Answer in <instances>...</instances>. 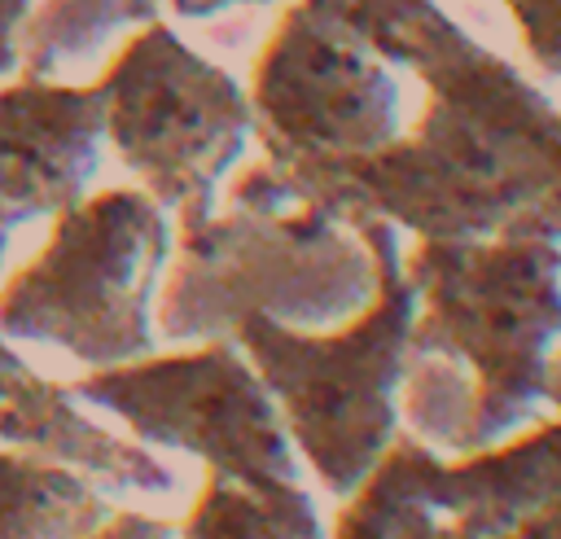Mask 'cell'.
I'll return each mask as SVG.
<instances>
[{
  "label": "cell",
  "mask_w": 561,
  "mask_h": 539,
  "mask_svg": "<svg viewBox=\"0 0 561 539\" xmlns=\"http://www.w3.org/2000/svg\"><path fill=\"white\" fill-rule=\"evenodd\" d=\"M425 110L390 145L280 167L298 197L377 215L421 241H473L530 215L561 175V110L486 44L425 79Z\"/></svg>",
  "instance_id": "6da1fadb"
},
{
  "label": "cell",
  "mask_w": 561,
  "mask_h": 539,
  "mask_svg": "<svg viewBox=\"0 0 561 539\" xmlns=\"http://www.w3.org/2000/svg\"><path fill=\"white\" fill-rule=\"evenodd\" d=\"M416 320L403 368L408 421L438 447H478L552 394L561 241L495 232L421 241L408 259Z\"/></svg>",
  "instance_id": "7a4b0ae2"
},
{
  "label": "cell",
  "mask_w": 561,
  "mask_h": 539,
  "mask_svg": "<svg viewBox=\"0 0 561 539\" xmlns=\"http://www.w3.org/2000/svg\"><path fill=\"white\" fill-rule=\"evenodd\" d=\"M224 202L175 219L180 254L153 298L162 337H232L250 311L289 329H337L373 302L377 254L359 223L298 197L272 158L241 167Z\"/></svg>",
  "instance_id": "3957f363"
},
{
  "label": "cell",
  "mask_w": 561,
  "mask_h": 539,
  "mask_svg": "<svg viewBox=\"0 0 561 539\" xmlns=\"http://www.w3.org/2000/svg\"><path fill=\"white\" fill-rule=\"evenodd\" d=\"M351 223H359L377 254V294L359 316L337 329H289L250 311L232 329L329 495H351L390 451L416 320V285L403 267L399 228L377 215Z\"/></svg>",
  "instance_id": "277c9868"
},
{
  "label": "cell",
  "mask_w": 561,
  "mask_h": 539,
  "mask_svg": "<svg viewBox=\"0 0 561 539\" xmlns=\"http://www.w3.org/2000/svg\"><path fill=\"white\" fill-rule=\"evenodd\" d=\"M171 254L167 206L149 188H101L53 215L44 250L0 289V333L44 342L88 368L158 351L153 298Z\"/></svg>",
  "instance_id": "5b68a950"
},
{
  "label": "cell",
  "mask_w": 561,
  "mask_h": 539,
  "mask_svg": "<svg viewBox=\"0 0 561 539\" xmlns=\"http://www.w3.org/2000/svg\"><path fill=\"white\" fill-rule=\"evenodd\" d=\"M105 140L175 219L215 210L219 180L254 136L250 92L167 22H145L96 74Z\"/></svg>",
  "instance_id": "8992f818"
},
{
  "label": "cell",
  "mask_w": 561,
  "mask_h": 539,
  "mask_svg": "<svg viewBox=\"0 0 561 539\" xmlns=\"http://www.w3.org/2000/svg\"><path fill=\"white\" fill-rule=\"evenodd\" d=\"M70 394L127 421L140 443L206 460L210 473L298 478L285 416L237 337L92 368Z\"/></svg>",
  "instance_id": "52a82bcc"
},
{
  "label": "cell",
  "mask_w": 561,
  "mask_h": 539,
  "mask_svg": "<svg viewBox=\"0 0 561 539\" xmlns=\"http://www.w3.org/2000/svg\"><path fill=\"white\" fill-rule=\"evenodd\" d=\"M250 110L263 158L333 162L390 145L403 131V92L386 57L311 0L285 4L250 70Z\"/></svg>",
  "instance_id": "ba28073f"
},
{
  "label": "cell",
  "mask_w": 561,
  "mask_h": 539,
  "mask_svg": "<svg viewBox=\"0 0 561 539\" xmlns=\"http://www.w3.org/2000/svg\"><path fill=\"white\" fill-rule=\"evenodd\" d=\"M105 145L101 83L31 79L0 88V223L18 228L75 206Z\"/></svg>",
  "instance_id": "9c48e42d"
},
{
  "label": "cell",
  "mask_w": 561,
  "mask_h": 539,
  "mask_svg": "<svg viewBox=\"0 0 561 539\" xmlns=\"http://www.w3.org/2000/svg\"><path fill=\"white\" fill-rule=\"evenodd\" d=\"M0 443L39 451L75 473H83L101 495H175L180 473L167 469L140 443H127L83 416L70 386H57L39 372L0 408Z\"/></svg>",
  "instance_id": "30bf717a"
},
{
  "label": "cell",
  "mask_w": 561,
  "mask_h": 539,
  "mask_svg": "<svg viewBox=\"0 0 561 539\" xmlns=\"http://www.w3.org/2000/svg\"><path fill=\"white\" fill-rule=\"evenodd\" d=\"M110 513L83 473L26 447L0 451V539H88Z\"/></svg>",
  "instance_id": "8fae6325"
},
{
  "label": "cell",
  "mask_w": 561,
  "mask_h": 539,
  "mask_svg": "<svg viewBox=\"0 0 561 539\" xmlns=\"http://www.w3.org/2000/svg\"><path fill=\"white\" fill-rule=\"evenodd\" d=\"M180 539H324V521L298 478L210 473Z\"/></svg>",
  "instance_id": "7c38bea8"
},
{
  "label": "cell",
  "mask_w": 561,
  "mask_h": 539,
  "mask_svg": "<svg viewBox=\"0 0 561 539\" xmlns=\"http://www.w3.org/2000/svg\"><path fill=\"white\" fill-rule=\"evenodd\" d=\"M162 0H35L13 31L18 70L31 79H61L96 61L127 26L153 22Z\"/></svg>",
  "instance_id": "4fadbf2b"
},
{
  "label": "cell",
  "mask_w": 561,
  "mask_h": 539,
  "mask_svg": "<svg viewBox=\"0 0 561 539\" xmlns=\"http://www.w3.org/2000/svg\"><path fill=\"white\" fill-rule=\"evenodd\" d=\"M351 26L377 57L412 70L421 83L482 48L438 0H311Z\"/></svg>",
  "instance_id": "5bb4252c"
},
{
  "label": "cell",
  "mask_w": 561,
  "mask_h": 539,
  "mask_svg": "<svg viewBox=\"0 0 561 539\" xmlns=\"http://www.w3.org/2000/svg\"><path fill=\"white\" fill-rule=\"evenodd\" d=\"M434 456L416 443H394L377 469L351 491V504L337 513L333 539H434V500H430Z\"/></svg>",
  "instance_id": "9a60e30c"
},
{
  "label": "cell",
  "mask_w": 561,
  "mask_h": 539,
  "mask_svg": "<svg viewBox=\"0 0 561 539\" xmlns=\"http://www.w3.org/2000/svg\"><path fill=\"white\" fill-rule=\"evenodd\" d=\"M504 9L513 13L530 61L561 79V0H504Z\"/></svg>",
  "instance_id": "2e32d148"
},
{
  "label": "cell",
  "mask_w": 561,
  "mask_h": 539,
  "mask_svg": "<svg viewBox=\"0 0 561 539\" xmlns=\"http://www.w3.org/2000/svg\"><path fill=\"white\" fill-rule=\"evenodd\" d=\"M167 535H175V521L145 513H110L88 539H167Z\"/></svg>",
  "instance_id": "e0dca14e"
},
{
  "label": "cell",
  "mask_w": 561,
  "mask_h": 539,
  "mask_svg": "<svg viewBox=\"0 0 561 539\" xmlns=\"http://www.w3.org/2000/svg\"><path fill=\"white\" fill-rule=\"evenodd\" d=\"M504 232H539V237L561 241V175H557V184L548 188V197H543L530 215H522L513 228H504Z\"/></svg>",
  "instance_id": "ac0fdd59"
},
{
  "label": "cell",
  "mask_w": 561,
  "mask_h": 539,
  "mask_svg": "<svg viewBox=\"0 0 561 539\" xmlns=\"http://www.w3.org/2000/svg\"><path fill=\"white\" fill-rule=\"evenodd\" d=\"M35 0H0V79L18 70V48H13V31L22 26V18L31 13Z\"/></svg>",
  "instance_id": "d6986e66"
},
{
  "label": "cell",
  "mask_w": 561,
  "mask_h": 539,
  "mask_svg": "<svg viewBox=\"0 0 561 539\" xmlns=\"http://www.w3.org/2000/svg\"><path fill=\"white\" fill-rule=\"evenodd\" d=\"M31 372H35V368H31V364L9 346V337L0 333V408H4V403H9L26 381H31Z\"/></svg>",
  "instance_id": "ffe728a7"
},
{
  "label": "cell",
  "mask_w": 561,
  "mask_h": 539,
  "mask_svg": "<svg viewBox=\"0 0 561 539\" xmlns=\"http://www.w3.org/2000/svg\"><path fill=\"white\" fill-rule=\"evenodd\" d=\"M241 4H276V0H171L175 18H215V13L241 9Z\"/></svg>",
  "instance_id": "44dd1931"
},
{
  "label": "cell",
  "mask_w": 561,
  "mask_h": 539,
  "mask_svg": "<svg viewBox=\"0 0 561 539\" xmlns=\"http://www.w3.org/2000/svg\"><path fill=\"white\" fill-rule=\"evenodd\" d=\"M434 539H495L491 530H473V526H451V530H438Z\"/></svg>",
  "instance_id": "7402d4cb"
},
{
  "label": "cell",
  "mask_w": 561,
  "mask_h": 539,
  "mask_svg": "<svg viewBox=\"0 0 561 539\" xmlns=\"http://www.w3.org/2000/svg\"><path fill=\"white\" fill-rule=\"evenodd\" d=\"M552 394H557V399H561V359H557V364H552Z\"/></svg>",
  "instance_id": "603a6c76"
},
{
  "label": "cell",
  "mask_w": 561,
  "mask_h": 539,
  "mask_svg": "<svg viewBox=\"0 0 561 539\" xmlns=\"http://www.w3.org/2000/svg\"><path fill=\"white\" fill-rule=\"evenodd\" d=\"M4 250H9V228L0 223V263H4Z\"/></svg>",
  "instance_id": "cb8c5ba5"
},
{
  "label": "cell",
  "mask_w": 561,
  "mask_h": 539,
  "mask_svg": "<svg viewBox=\"0 0 561 539\" xmlns=\"http://www.w3.org/2000/svg\"><path fill=\"white\" fill-rule=\"evenodd\" d=\"M167 539H175V535H167Z\"/></svg>",
  "instance_id": "d4e9b609"
}]
</instances>
